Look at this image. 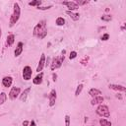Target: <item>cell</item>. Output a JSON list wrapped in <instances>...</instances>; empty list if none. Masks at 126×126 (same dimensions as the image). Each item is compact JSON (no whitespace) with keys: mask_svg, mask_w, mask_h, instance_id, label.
Masks as SVG:
<instances>
[{"mask_svg":"<svg viewBox=\"0 0 126 126\" xmlns=\"http://www.w3.org/2000/svg\"><path fill=\"white\" fill-rule=\"evenodd\" d=\"M41 4H42V1H41V0H32V1H30V2L28 3V5H29V6L35 7V8H37V7L41 6Z\"/></svg>","mask_w":126,"mask_h":126,"instance_id":"21","label":"cell"},{"mask_svg":"<svg viewBox=\"0 0 126 126\" xmlns=\"http://www.w3.org/2000/svg\"><path fill=\"white\" fill-rule=\"evenodd\" d=\"M95 113L101 118H109L110 117L109 108L106 104H103V103L97 105V107L95 108Z\"/></svg>","mask_w":126,"mask_h":126,"instance_id":"3","label":"cell"},{"mask_svg":"<svg viewBox=\"0 0 126 126\" xmlns=\"http://www.w3.org/2000/svg\"><path fill=\"white\" fill-rule=\"evenodd\" d=\"M66 14L74 21V22H77L79 19H80V14L77 13V12H72V11H66Z\"/></svg>","mask_w":126,"mask_h":126,"instance_id":"17","label":"cell"},{"mask_svg":"<svg viewBox=\"0 0 126 126\" xmlns=\"http://www.w3.org/2000/svg\"><path fill=\"white\" fill-rule=\"evenodd\" d=\"M1 84L4 88H11L13 85V77L12 76H4L2 78Z\"/></svg>","mask_w":126,"mask_h":126,"instance_id":"10","label":"cell"},{"mask_svg":"<svg viewBox=\"0 0 126 126\" xmlns=\"http://www.w3.org/2000/svg\"><path fill=\"white\" fill-rule=\"evenodd\" d=\"M55 24L58 27H63L66 24V20L63 17H57L56 20H55Z\"/></svg>","mask_w":126,"mask_h":126,"instance_id":"19","label":"cell"},{"mask_svg":"<svg viewBox=\"0 0 126 126\" xmlns=\"http://www.w3.org/2000/svg\"><path fill=\"white\" fill-rule=\"evenodd\" d=\"M52 81H53V82H56V81H57V74L54 73V72L52 73Z\"/></svg>","mask_w":126,"mask_h":126,"instance_id":"31","label":"cell"},{"mask_svg":"<svg viewBox=\"0 0 126 126\" xmlns=\"http://www.w3.org/2000/svg\"><path fill=\"white\" fill-rule=\"evenodd\" d=\"M7 98H8L7 94H6L5 92H1V93H0V105H3V104L6 102Z\"/></svg>","mask_w":126,"mask_h":126,"instance_id":"23","label":"cell"},{"mask_svg":"<svg viewBox=\"0 0 126 126\" xmlns=\"http://www.w3.org/2000/svg\"><path fill=\"white\" fill-rule=\"evenodd\" d=\"M1 38H2V28L0 26V42H1Z\"/></svg>","mask_w":126,"mask_h":126,"instance_id":"34","label":"cell"},{"mask_svg":"<svg viewBox=\"0 0 126 126\" xmlns=\"http://www.w3.org/2000/svg\"><path fill=\"white\" fill-rule=\"evenodd\" d=\"M104 101V97L102 95H97L95 97H93L92 100H91V105H98V104H101L102 102Z\"/></svg>","mask_w":126,"mask_h":126,"instance_id":"16","label":"cell"},{"mask_svg":"<svg viewBox=\"0 0 126 126\" xmlns=\"http://www.w3.org/2000/svg\"><path fill=\"white\" fill-rule=\"evenodd\" d=\"M47 22L46 20H40L33 28L32 35L37 39H43L47 35Z\"/></svg>","mask_w":126,"mask_h":126,"instance_id":"1","label":"cell"},{"mask_svg":"<svg viewBox=\"0 0 126 126\" xmlns=\"http://www.w3.org/2000/svg\"><path fill=\"white\" fill-rule=\"evenodd\" d=\"M98 123L100 126H112V123L106 118H100L98 120Z\"/></svg>","mask_w":126,"mask_h":126,"instance_id":"20","label":"cell"},{"mask_svg":"<svg viewBox=\"0 0 126 126\" xmlns=\"http://www.w3.org/2000/svg\"><path fill=\"white\" fill-rule=\"evenodd\" d=\"M14 42H15V34H13V33L8 34L7 37H6V45L7 46H12L14 44Z\"/></svg>","mask_w":126,"mask_h":126,"instance_id":"18","label":"cell"},{"mask_svg":"<svg viewBox=\"0 0 126 126\" xmlns=\"http://www.w3.org/2000/svg\"><path fill=\"white\" fill-rule=\"evenodd\" d=\"M89 59H90L89 56H85L84 58H82L81 61H80L81 65H83V66H87V64H88V62H89Z\"/></svg>","mask_w":126,"mask_h":126,"instance_id":"27","label":"cell"},{"mask_svg":"<svg viewBox=\"0 0 126 126\" xmlns=\"http://www.w3.org/2000/svg\"><path fill=\"white\" fill-rule=\"evenodd\" d=\"M61 4L66 6L68 11H72V12H74V11H76V10H78L80 8L75 1H63V2H61Z\"/></svg>","mask_w":126,"mask_h":126,"instance_id":"7","label":"cell"},{"mask_svg":"<svg viewBox=\"0 0 126 126\" xmlns=\"http://www.w3.org/2000/svg\"><path fill=\"white\" fill-rule=\"evenodd\" d=\"M64 60H65V55H58V56L53 57L50 62V70L54 71L56 69H59L62 66Z\"/></svg>","mask_w":126,"mask_h":126,"instance_id":"4","label":"cell"},{"mask_svg":"<svg viewBox=\"0 0 126 126\" xmlns=\"http://www.w3.org/2000/svg\"><path fill=\"white\" fill-rule=\"evenodd\" d=\"M125 30V24H123V26L121 27V31H124Z\"/></svg>","mask_w":126,"mask_h":126,"instance_id":"35","label":"cell"},{"mask_svg":"<svg viewBox=\"0 0 126 126\" xmlns=\"http://www.w3.org/2000/svg\"><path fill=\"white\" fill-rule=\"evenodd\" d=\"M83 89H84V85H83V84H79V85L76 87V90H75V93H74V94H75L76 97L81 94V93L83 92Z\"/></svg>","mask_w":126,"mask_h":126,"instance_id":"22","label":"cell"},{"mask_svg":"<svg viewBox=\"0 0 126 126\" xmlns=\"http://www.w3.org/2000/svg\"><path fill=\"white\" fill-rule=\"evenodd\" d=\"M100 39H101L102 41H106V40H108V39H109V34H108V33H103V34L101 35Z\"/></svg>","mask_w":126,"mask_h":126,"instance_id":"30","label":"cell"},{"mask_svg":"<svg viewBox=\"0 0 126 126\" xmlns=\"http://www.w3.org/2000/svg\"><path fill=\"white\" fill-rule=\"evenodd\" d=\"M76 3H77V5L80 7V6H83V5H87V4H89L90 3V1H87V0H85V1H79V0H77V1H75Z\"/></svg>","mask_w":126,"mask_h":126,"instance_id":"28","label":"cell"},{"mask_svg":"<svg viewBox=\"0 0 126 126\" xmlns=\"http://www.w3.org/2000/svg\"><path fill=\"white\" fill-rule=\"evenodd\" d=\"M32 69L31 66L27 65L23 68V71H22V77L25 81H30L32 80Z\"/></svg>","mask_w":126,"mask_h":126,"instance_id":"6","label":"cell"},{"mask_svg":"<svg viewBox=\"0 0 126 126\" xmlns=\"http://www.w3.org/2000/svg\"><path fill=\"white\" fill-rule=\"evenodd\" d=\"M29 126H36V123H35V121H34V120H32V121H30V124H29Z\"/></svg>","mask_w":126,"mask_h":126,"instance_id":"33","label":"cell"},{"mask_svg":"<svg viewBox=\"0 0 126 126\" xmlns=\"http://www.w3.org/2000/svg\"><path fill=\"white\" fill-rule=\"evenodd\" d=\"M42 82H43V72H39V73H37V75L32 79V83H33V85H35V86H39V85L42 84Z\"/></svg>","mask_w":126,"mask_h":126,"instance_id":"14","label":"cell"},{"mask_svg":"<svg viewBox=\"0 0 126 126\" xmlns=\"http://www.w3.org/2000/svg\"><path fill=\"white\" fill-rule=\"evenodd\" d=\"M21 92H22V90H21L20 87H12L11 90H10V92H9V94H8L9 99H11V100L17 99L19 97Z\"/></svg>","mask_w":126,"mask_h":126,"instance_id":"5","label":"cell"},{"mask_svg":"<svg viewBox=\"0 0 126 126\" xmlns=\"http://www.w3.org/2000/svg\"><path fill=\"white\" fill-rule=\"evenodd\" d=\"M23 51H24V43L22 41H19L17 46H16V48H15V50H14V56L15 57H19L23 53Z\"/></svg>","mask_w":126,"mask_h":126,"instance_id":"12","label":"cell"},{"mask_svg":"<svg viewBox=\"0 0 126 126\" xmlns=\"http://www.w3.org/2000/svg\"><path fill=\"white\" fill-rule=\"evenodd\" d=\"M88 126H94V125H88Z\"/></svg>","mask_w":126,"mask_h":126,"instance_id":"37","label":"cell"},{"mask_svg":"<svg viewBox=\"0 0 126 126\" xmlns=\"http://www.w3.org/2000/svg\"><path fill=\"white\" fill-rule=\"evenodd\" d=\"M64 124L65 126H71V116L69 114H66L64 116Z\"/></svg>","mask_w":126,"mask_h":126,"instance_id":"25","label":"cell"},{"mask_svg":"<svg viewBox=\"0 0 126 126\" xmlns=\"http://www.w3.org/2000/svg\"><path fill=\"white\" fill-rule=\"evenodd\" d=\"M29 124H30L29 120H24L23 121V126H29Z\"/></svg>","mask_w":126,"mask_h":126,"instance_id":"32","label":"cell"},{"mask_svg":"<svg viewBox=\"0 0 126 126\" xmlns=\"http://www.w3.org/2000/svg\"><path fill=\"white\" fill-rule=\"evenodd\" d=\"M45 62H46V56H45L44 53H41V54H40L39 61H38L37 66H36V69H35V71H36L37 73H39V72H41V71L43 70V68L45 67Z\"/></svg>","mask_w":126,"mask_h":126,"instance_id":"8","label":"cell"},{"mask_svg":"<svg viewBox=\"0 0 126 126\" xmlns=\"http://www.w3.org/2000/svg\"><path fill=\"white\" fill-rule=\"evenodd\" d=\"M32 91V87H28V88H26V89H24V91L23 92H21V94H20V95H19V99L21 100V101H26L27 100V98H28V95L30 94V92Z\"/></svg>","mask_w":126,"mask_h":126,"instance_id":"11","label":"cell"},{"mask_svg":"<svg viewBox=\"0 0 126 126\" xmlns=\"http://www.w3.org/2000/svg\"><path fill=\"white\" fill-rule=\"evenodd\" d=\"M88 94H90V96L93 98V97H95L97 95H101L102 94V92L99 90V89H96V88H92L89 90Z\"/></svg>","mask_w":126,"mask_h":126,"instance_id":"15","label":"cell"},{"mask_svg":"<svg viewBox=\"0 0 126 126\" xmlns=\"http://www.w3.org/2000/svg\"><path fill=\"white\" fill-rule=\"evenodd\" d=\"M20 17H21V7L18 2H15L13 4V11H12V14L9 19V27L13 28L19 22Z\"/></svg>","mask_w":126,"mask_h":126,"instance_id":"2","label":"cell"},{"mask_svg":"<svg viewBox=\"0 0 126 126\" xmlns=\"http://www.w3.org/2000/svg\"><path fill=\"white\" fill-rule=\"evenodd\" d=\"M77 55H78V53L76 51H71L70 54H69V59L70 60H73V59H75L77 57Z\"/></svg>","mask_w":126,"mask_h":126,"instance_id":"29","label":"cell"},{"mask_svg":"<svg viewBox=\"0 0 126 126\" xmlns=\"http://www.w3.org/2000/svg\"><path fill=\"white\" fill-rule=\"evenodd\" d=\"M108 89L112 90V91H116V92H122L124 93L126 91V88L122 85H117V84H109L108 85Z\"/></svg>","mask_w":126,"mask_h":126,"instance_id":"13","label":"cell"},{"mask_svg":"<svg viewBox=\"0 0 126 126\" xmlns=\"http://www.w3.org/2000/svg\"><path fill=\"white\" fill-rule=\"evenodd\" d=\"M56 99H57V92L52 89L50 91V93L48 94V100H49V106L50 107H53L55 105V102H56Z\"/></svg>","mask_w":126,"mask_h":126,"instance_id":"9","label":"cell"},{"mask_svg":"<svg viewBox=\"0 0 126 126\" xmlns=\"http://www.w3.org/2000/svg\"><path fill=\"white\" fill-rule=\"evenodd\" d=\"M52 7H53V5H48V6H39V7H37L36 9H37V10H39V11H46V10L51 9Z\"/></svg>","mask_w":126,"mask_h":126,"instance_id":"26","label":"cell"},{"mask_svg":"<svg viewBox=\"0 0 126 126\" xmlns=\"http://www.w3.org/2000/svg\"><path fill=\"white\" fill-rule=\"evenodd\" d=\"M105 12H106V13L109 12V8H106V9H105Z\"/></svg>","mask_w":126,"mask_h":126,"instance_id":"36","label":"cell"},{"mask_svg":"<svg viewBox=\"0 0 126 126\" xmlns=\"http://www.w3.org/2000/svg\"><path fill=\"white\" fill-rule=\"evenodd\" d=\"M100 20L103 22H110L112 20V16L110 14H104L100 17Z\"/></svg>","mask_w":126,"mask_h":126,"instance_id":"24","label":"cell"}]
</instances>
